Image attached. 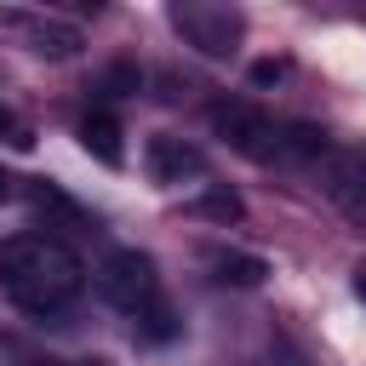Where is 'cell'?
I'll use <instances>...</instances> for the list:
<instances>
[{
  "instance_id": "obj_5",
  "label": "cell",
  "mask_w": 366,
  "mask_h": 366,
  "mask_svg": "<svg viewBox=\"0 0 366 366\" xmlns=\"http://www.w3.org/2000/svg\"><path fill=\"white\" fill-rule=\"evenodd\" d=\"M320 189L337 200L343 217H355L366 229V154H349V149H326L320 160Z\"/></svg>"
},
{
  "instance_id": "obj_12",
  "label": "cell",
  "mask_w": 366,
  "mask_h": 366,
  "mask_svg": "<svg viewBox=\"0 0 366 366\" xmlns=\"http://www.w3.org/2000/svg\"><path fill=\"white\" fill-rule=\"evenodd\" d=\"M0 137H6L11 149H34V126H29L17 109H6V103H0Z\"/></svg>"
},
{
  "instance_id": "obj_2",
  "label": "cell",
  "mask_w": 366,
  "mask_h": 366,
  "mask_svg": "<svg viewBox=\"0 0 366 366\" xmlns=\"http://www.w3.org/2000/svg\"><path fill=\"white\" fill-rule=\"evenodd\" d=\"M206 126L246 160L257 166H274V160H292L286 154V126H274V114H263L257 103L246 97H212L206 103Z\"/></svg>"
},
{
  "instance_id": "obj_10",
  "label": "cell",
  "mask_w": 366,
  "mask_h": 366,
  "mask_svg": "<svg viewBox=\"0 0 366 366\" xmlns=\"http://www.w3.org/2000/svg\"><path fill=\"white\" fill-rule=\"evenodd\" d=\"M137 86H143V74H137L132 63H109V69L97 74V92H103V97H132Z\"/></svg>"
},
{
  "instance_id": "obj_3",
  "label": "cell",
  "mask_w": 366,
  "mask_h": 366,
  "mask_svg": "<svg viewBox=\"0 0 366 366\" xmlns=\"http://www.w3.org/2000/svg\"><path fill=\"white\" fill-rule=\"evenodd\" d=\"M97 297H103L109 309L132 315V320L154 315V309L166 303V297H160L154 257H149V252H137V246H120V252H109V257L97 263Z\"/></svg>"
},
{
  "instance_id": "obj_16",
  "label": "cell",
  "mask_w": 366,
  "mask_h": 366,
  "mask_svg": "<svg viewBox=\"0 0 366 366\" xmlns=\"http://www.w3.org/2000/svg\"><path fill=\"white\" fill-rule=\"evenodd\" d=\"M355 297H360V303H366V269H360V274H355Z\"/></svg>"
},
{
  "instance_id": "obj_15",
  "label": "cell",
  "mask_w": 366,
  "mask_h": 366,
  "mask_svg": "<svg viewBox=\"0 0 366 366\" xmlns=\"http://www.w3.org/2000/svg\"><path fill=\"white\" fill-rule=\"evenodd\" d=\"M11 194H17V177H11V172H6V166H0V206H6V200H11Z\"/></svg>"
},
{
  "instance_id": "obj_7",
  "label": "cell",
  "mask_w": 366,
  "mask_h": 366,
  "mask_svg": "<svg viewBox=\"0 0 366 366\" xmlns=\"http://www.w3.org/2000/svg\"><path fill=\"white\" fill-rule=\"evenodd\" d=\"M143 160H149V177L154 183H183V177H200V149L194 143H183V137H172V132H160V137H149V149H143Z\"/></svg>"
},
{
  "instance_id": "obj_6",
  "label": "cell",
  "mask_w": 366,
  "mask_h": 366,
  "mask_svg": "<svg viewBox=\"0 0 366 366\" xmlns=\"http://www.w3.org/2000/svg\"><path fill=\"white\" fill-rule=\"evenodd\" d=\"M6 29H17L29 40V51L40 57H74L80 51V29L74 23H57V17H40V11H0Z\"/></svg>"
},
{
  "instance_id": "obj_9",
  "label": "cell",
  "mask_w": 366,
  "mask_h": 366,
  "mask_svg": "<svg viewBox=\"0 0 366 366\" xmlns=\"http://www.w3.org/2000/svg\"><path fill=\"white\" fill-rule=\"evenodd\" d=\"M206 269L223 280V286H263L269 280V263L257 252H240V246H212L206 252Z\"/></svg>"
},
{
  "instance_id": "obj_4",
  "label": "cell",
  "mask_w": 366,
  "mask_h": 366,
  "mask_svg": "<svg viewBox=\"0 0 366 366\" xmlns=\"http://www.w3.org/2000/svg\"><path fill=\"white\" fill-rule=\"evenodd\" d=\"M172 23H177V34H183L194 51H206V57H234V51H240V34H246V17H240L234 6H206V0L172 6Z\"/></svg>"
},
{
  "instance_id": "obj_11",
  "label": "cell",
  "mask_w": 366,
  "mask_h": 366,
  "mask_svg": "<svg viewBox=\"0 0 366 366\" xmlns=\"http://www.w3.org/2000/svg\"><path fill=\"white\" fill-rule=\"evenodd\" d=\"M200 212H206V217H217V223H234L246 206H240V194H234V189H212V194H200Z\"/></svg>"
},
{
  "instance_id": "obj_14",
  "label": "cell",
  "mask_w": 366,
  "mask_h": 366,
  "mask_svg": "<svg viewBox=\"0 0 366 366\" xmlns=\"http://www.w3.org/2000/svg\"><path fill=\"white\" fill-rule=\"evenodd\" d=\"M280 74H286V63H274V57H263V63H252V80H257V86H274Z\"/></svg>"
},
{
  "instance_id": "obj_1",
  "label": "cell",
  "mask_w": 366,
  "mask_h": 366,
  "mask_svg": "<svg viewBox=\"0 0 366 366\" xmlns=\"http://www.w3.org/2000/svg\"><path fill=\"white\" fill-rule=\"evenodd\" d=\"M0 292L29 320H63L86 292V263L57 234H17L0 252Z\"/></svg>"
},
{
  "instance_id": "obj_8",
  "label": "cell",
  "mask_w": 366,
  "mask_h": 366,
  "mask_svg": "<svg viewBox=\"0 0 366 366\" xmlns=\"http://www.w3.org/2000/svg\"><path fill=\"white\" fill-rule=\"evenodd\" d=\"M120 137H126V132H120V120H114L109 109L80 114V149L97 154L103 166H120V160H126V143H120Z\"/></svg>"
},
{
  "instance_id": "obj_13",
  "label": "cell",
  "mask_w": 366,
  "mask_h": 366,
  "mask_svg": "<svg viewBox=\"0 0 366 366\" xmlns=\"http://www.w3.org/2000/svg\"><path fill=\"white\" fill-rule=\"evenodd\" d=\"M0 366H63V360H51V355H34V349H23V343L0 337Z\"/></svg>"
}]
</instances>
